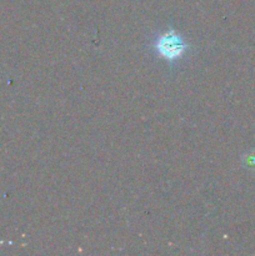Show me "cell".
<instances>
[{
	"label": "cell",
	"instance_id": "cell-1",
	"mask_svg": "<svg viewBox=\"0 0 255 256\" xmlns=\"http://www.w3.org/2000/svg\"><path fill=\"white\" fill-rule=\"evenodd\" d=\"M155 48H156V52H159L160 56L169 60V62L179 59L188 49L186 44L182 42V36L175 32H172V30L162 35L156 40Z\"/></svg>",
	"mask_w": 255,
	"mask_h": 256
}]
</instances>
